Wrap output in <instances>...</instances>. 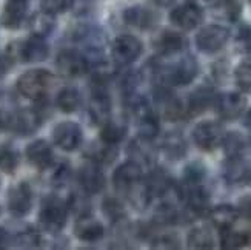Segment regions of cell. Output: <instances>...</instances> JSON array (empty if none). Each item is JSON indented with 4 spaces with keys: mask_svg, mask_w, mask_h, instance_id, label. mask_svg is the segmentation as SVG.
<instances>
[{
    "mask_svg": "<svg viewBox=\"0 0 251 250\" xmlns=\"http://www.w3.org/2000/svg\"><path fill=\"white\" fill-rule=\"evenodd\" d=\"M68 209L74 210L79 216H85L90 213V202L83 194H73L71 201L68 202Z\"/></svg>",
    "mask_w": 251,
    "mask_h": 250,
    "instance_id": "b9f144b4",
    "label": "cell"
},
{
    "mask_svg": "<svg viewBox=\"0 0 251 250\" xmlns=\"http://www.w3.org/2000/svg\"><path fill=\"white\" fill-rule=\"evenodd\" d=\"M187 47V39L179 32L174 31H162L154 40V48L162 56H171V54L180 53Z\"/></svg>",
    "mask_w": 251,
    "mask_h": 250,
    "instance_id": "7402d4cb",
    "label": "cell"
},
{
    "mask_svg": "<svg viewBox=\"0 0 251 250\" xmlns=\"http://www.w3.org/2000/svg\"><path fill=\"white\" fill-rule=\"evenodd\" d=\"M216 110L224 121H236L239 119L247 107V99L241 93H224L216 97Z\"/></svg>",
    "mask_w": 251,
    "mask_h": 250,
    "instance_id": "ba28073f",
    "label": "cell"
},
{
    "mask_svg": "<svg viewBox=\"0 0 251 250\" xmlns=\"http://www.w3.org/2000/svg\"><path fill=\"white\" fill-rule=\"evenodd\" d=\"M28 3L26 0H9L2 13V25L8 29H17L26 20Z\"/></svg>",
    "mask_w": 251,
    "mask_h": 250,
    "instance_id": "ffe728a7",
    "label": "cell"
},
{
    "mask_svg": "<svg viewBox=\"0 0 251 250\" xmlns=\"http://www.w3.org/2000/svg\"><path fill=\"white\" fill-rule=\"evenodd\" d=\"M124 20L129 27L148 29L156 24V14L145 6H131L124 13Z\"/></svg>",
    "mask_w": 251,
    "mask_h": 250,
    "instance_id": "cb8c5ba5",
    "label": "cell"
},
{
    "mask_svg": "<svg viewBox=\"0 0 251 250\" xmlns=\"http://www.w3.org/2000/svg\"><path fill=\"white\" fill-rule=\"evenodd\" d=\"M71 5H73V0H40L42 11L51 16L65 13Z\"/></svg>",
    "mask_w": 251,
    "mask_h": 250,
    "instance_id": "60d3db41",
    "label": "cell"
},
{
    "mask_svg": "<svg viewBox=\"0 0 251 250\" xmlns=\"http://www.w3.org/2000/svg\"><path fill=\"white\" fill-rule=\"evenodd\" d=\"M225 138L224 127L216 121H202L193 130V140L203 151H213L221 147Z\"/></svg>",
    "mask_w": 251,
    "mask_h": 250,
    "instance_id": "3957f363",
    "label": "cell"
},
{
    "mask_svg": "<svg viewBox=\"0 0 251 250\" xmlns=\"http://www.w3.org/2000/svg\"><path fill=\"white\" fill-rule=\"evenodd\" d=\"M48 54H50V48L48 43L45 42V37L34 36V34L25 42H22L17 47V56L24 62H31V63L42 62L48 57Z\"/></svg>",
    "mask_w": 251,
    "mask_h": 250,
    "instance_id": "9a60e30c",
    "label": "cell"
},
{
    "mask_svg": "<svg viewBox=\"0 0 251 250\" xmlns=\"http://www.w3.org/2000/svg\"><path fill=\"white\" fill-rule=\"evenodd\" d=\"M68 218V204L57 196H48L43 199L39 212V222L43 230L50 233L60 232Z\"/></svg>",
    "mask_w": 251,
    "mask_h": 250,
    "instance_id": "7a4b0ae2",
    "label": "cell"
},
{
    "mask_svg": "<svg viewBox=\"0 0 251 250\" xmlns=\"http://www.w3.org/2000/svg\"><path fill=\"white\" fill-rule=\"evenodd\" d=\"M79 184L86 194H97L105 189L106 179L103 171L97 167L96 162H91V164H86L80 168Z\"/></svg>",
    "mask_w": 251,
    "mask_h": 250,
    "instance_id": "2e32d148",
    "label": "cell"
},
{
    "mask_svg": "<svg viewBox=\"0 0 251 250\" xmlns=\"http://www.w3.org/2000/svg\"><path fill=\"white\" fill-rule=\"evenodd\" d=\"M190 3H193V5H196V6H199V8H202L203 9V6H206L210 3V0H188Z\"/></svg>",
    "mask_w": 251,
    "mask_h": 250,
    "instance_id": "f907efd6",
    "label": "cell"
},
{
    "mask_svg": "<svg viewBox=\"0 0 251 250\" xmlns=\"http://www.w3.org/2000/svg\"><path fill=\"white\" fill-rule=\"evenodd\" d=\"M29 28H31L32 34H34V36H40V37L48 36L50 32L52 31V28H54L52 16L48 14V13H43V11H42L40 14H36L29 20Z\"/></svg>",
    "mask_w": 251,
    "mask_h": 250,
    "instance_id": "e575fe53",
    "label": "cell"
},
{
    "mask_svg": "<svg viewBox=\"0 0 251 250\" xmlns=\"http://www.w3.org/2000/svg\"><path fill=\"white\" fill-rule=\"evenodd\" d=\"M137 117V132H139V138L147 139V140H152L157 135H159V119L157 116L151 111V108L148 107V104L145 107H142L140 110L134 114Z\"/></svg>",
    "mask_w": 251,
    "mask_h": 250,
    "instance_id": "44dd1931",
    "label": "cell"
},
{
    "mask_svg": "<svg viewBox=\"0 0 251 250\" xmlns=\"http://www.w3.org/2000/svg\"><path fill=\"white\" fill-rule=\"evenodd\" d=\"M88 156L93 159V162L96 164H111V162L117 158V147L113 144H106L102 142L100 144H93L90 151H88Z\"/></svg>",
    "mask_w": 251,
    "mask_h": 250,
    "instance_id": "1f68e13d",
    "label": "cell"
},
{
    "mask_svg": "<svg viewBox=\"0 0 251 250\" xmlns=\"http://www.w3.org/2000/svg\"><path fill=\"white\" fill-rule=\"evenodd\" d=\"M206 170L199 162H193L187 166L183 171V186H196V184H203Z\"/></svg>",
    "mask_w": 251,
    "mask_h": 250,
    "instance_id": "74e56055",
    "label": "cell"
},
{
    "mask_svg": "<svg viewBox=\"0 0 251 250\" xmlns=\"http://www.w3.org/2000/svg\"><path fill=\"white\" fill-rule=\"evenodd\" d=\"M57 107L63 113H74L79 110V107L82 104V96L77 88L73 86H67V88L60 90L57 94Z\"/></svg>",
    "mask_w": 251,
    "mask_h": 250,
    "instance_id": "f1b7e54d",
    "label": "cell"
},
{
    "mask_svg": "<svg viewBox=\"0 0 251 250\" xmlns=\"http://www.w3.org/2000/svg\"><path fill=\"white\" fill-rule=\"evenodd\" d=\"M74 233L83 243H96L103 238L105 229L100 221L91 218L90 215H85V216H79V220L74 227Z\"/></svg>",
    "mask_w": 251,
    "mask_h": 250,
    "instance_id": "ac0fdd59",
    "label": "cell"
},
{
    "mask_svg": "<svg viewBox=\"0 0 251 250\" xmlns=\"http://www.w3.org/2000/svg\"><path fill=\"white\" fill-rule=\"evenodd\" d=\"M250 241V238L247 233L236 232L231 227L230 229L221 230V246L224 249H241L245 247Z\"/></svg>",
    "mask_w": 251,
    "mask_h": 250,
    "instance_id": "d590c367",
    "label": "cell"
},
{
    "mask_svg": "<svg viewBox=\"0 0 251 250\" xmlns=\"http://www.w3.org/2000/svg\"><path fill=\"white\" fill-rule=\"evenodd\" d=\"M152 3H156L157 6H171L176 0H151Z\"/></svg>",
    "mask_w": 251,
    "mask_h": 250,
    "instance_id": "681fc988",
    "label": "cell"
},
{
    "mask_svg": "<svg viewBox=\"0 0 251 250\" xmlns=\"http://www.w3.org/2000/svg\"><path fill=\"white\" fill-rule=\"evenodd\" d=\"M103 213L110 218L111 221H119L125 218V207L122 202L116 198H106L103 201Z\"/></svg>",
    "mask_w": 251,
    "mask_h": 250,
    "instance_id": "ab89813d",
    "label": "cell"
},
{
    "mask_svg": "<svg viewBox=\"0 0 251 250\" xmlns=\"http://www.w3.org/2000/svg\"><path fill=\"white\" fill-rule=\"evenodd\" d=\"M9 241H11V238L8 235V232L5 229H0V249H5L9 246Z\"/></svg>",
    "mask_w": 251,
    "mask_h": 250,
    "instance_id": "c3c4849f",
    "label": "cell"
},
{
    "mask_svg": "<svg viewBox=\"0 0 251 250\" xmlns=\"http://www.w3.org/2000/svg\"><path fill=\"white\" fill-rule=\"evenodd\" d=\"M222 145H224V150L228 158L242 156L244 150H245V139L242 135L233 132L230 135H225Z\"/></svg>",
    "mask_w": 251,
    "mask_h": 250,
    "instance_id": "8d00e7d4",
    "label": "cell"
},
{
    "mask_svg": "<svg viewBox=\"0 0 251 250\" xmlns=\"http://www.w3.org/2000/svg\"><path fill=\"white\" fill-rule=\"evenodd\" d=\"M245 124H247V127L251 128V110H250L248 114H247V121H245Z\"/></svg>",
    "mask_w": 251,
    "mask_h": 250,
    "instance_id": "db71d44e",
    "label": "cell"
},
{
    "mask_svg": "<svg viewBox=\"0 0 251 250\" xmlns=\"http://www.w3.org/2000/svg\"><path fill=\"white\" fill-rule=\"evenodd\" d=\"M187 243L190 249H213L214 236L208 229H205V227H196V229H193L188 233Z\"/></svg>",
    "mask_w": 251,
    "mask_h": 250,
    "instance_id": "d6a6232c",
    "label": "cell"
},
{
    "mask_svg": "<svg viewBox=\"0 0 251 250\" xmlns=\"http://www.w3.org/2000/svg\"><path fill=\"white\" fill-rule=\"evenodd\" d=\"M150 142H151V140L139 138L137 140H134V142L128 147V155L131 156V161L136 162V164H139L140 167L151 164V161H152V153H151Z\"/></svg>",
    "mask_w": 251,
    "mask_h": 250,
    "instance_id": "f546056e",
    "label": "cell"
},
{
    "mask_svg": "<svg viewBox=\"0 0 251 250\" xmlns=\"http://www.w3.org/2000/svg\"><path fill=\"white\" fill-rule=\"evenodd\" d=\"M230 39V31L221 25H208L202 28L196 36V47L202 53L213 54L222 50Z\"/></svg>",
    "mask_w": 251,
    "mask_h": 250,
    "instance_id": "5b68a950",
    "label": "cell"
},
{
    "mask_svg": "<svg viewBox=\"0 0 251 250\" xmlns=\"http://www.w3.org/2000/svg\"><path fill=\"white\" fill-rule=\"evenodd\" d=\"M239 218V212L231 204H221L210 212V220L214 227L219 230H225L233 227V224Z\"/></svg>",
    "mask_w": 251,
    "mask_h": 250,
    "instance_id": "d4e9b609",
    "label": "cell"
},
{
    "mask_svg": "<svg viewBox=\"0 0 251 250\" xmlns=\"http://www.w3.org/2000/svg\"><path fill=\"white\" fill-rule=\"evenodd\" d=\"M52 83V74L48 70L36 68L24 73L17 79V91L31 101H42Z\"/></svg>",
    "mask_w": 251,
    "mask_h": 250,
    "instance_id": "6da1fadb",
    "label": "cell"
},
{
    "mask_svg": "<svg viewBox=\"0 0 251 250\" xmlns=\"http://www.w3.org/2000/svg\"><path fill=\"white\" fill-rule=\"evenodd\" d=\"M17 243L22 247H37L39 243H40V236L34 229H26V230L19 233Z\"/></svg>",
    "mask_w": 251,
    "mask_h": 250,
    "instance_id": "7bdbcfd3",
    "label": "cell"
},
{
    "mask_svg": "<svg viewBox=\"0 0 251 250\" xmlns=\"http://www.w3.org/2000/svg\"><path fill=\"white\" fill-rule=\"evenodd\" d=\"M237 212H239V216H242V218L251 221V194L241 198L239 205H237Z\"/></svg>",
    "mask_w": 251,
    "mask_h": 250,
    "instance_id": "bcb514c9",
    "label": "cell"
},
{
    "mask_svg": "<svg viewBox=\"0 0 251 250\" xmlns=\"http://www.w3.org/2000/svg\"><path fill=\"white\" fill-rule=\"evenodd\" d=\"M236 83L244 93H251V60L242 62L234 71Z\"/></svg>",
    "mask_w": 251,
    "mask_h": 250,
    "instance_id": "f35d334b",
    "label": "cell"
},
{
    "mask_svg": "<svg viewBox=\"0 0 251 250\" xmlns=\"http://www.w3.org/2000/svg\"><path fill=\"white\" fill-rule=\"evenodd\" d=\"M162 151L171 161H179L187 155V142L180 133L171 132L162 140Z\"/></svg>",
    "mask_w": 251,
    "mask_h": 250,
    "instance_id": "484cf974",
    "label": "cell"
},
{
    "mask_svg": "<svg viewBox=\"0 0 251 250\" xmlns=\"http://www.w3.org/2000/svg\"><path fill=\"white\" fill-rule=\"evenodd\" d=\"M90 116L93 122L97 125H103L111 114V99L108 93L105 91L103 86L97 85L93 90L91 99H90V107H88Z\"/></svg>",
    "mask_w": 251,
    "mask_h": 250,
    "instance_id": "5bb4252c",
    "label": "cell"
},
{
    "mask_svg": "<svg viewBox=\"0 0 251 250\" xmlns=\"http://www.w3.org/2000/svg\"><path fill=\"white\" fill-rule=\"evenodd\" d=\"M26 158L32 166L37 167L39 170H47L52 166L54 162V153L52 148L47 140L39 139L31 142L26 147Z\"/></svg>",
    "mask_w": 251,
    "mask_h": 250,
    "instance_id": "d6986e66",
    "label": "cell"
},
{
    "mask_svg": "<svg viewBox=\"0 0 251 250\" xmlns=\"http://www.w3.org/2000/svg\"><path fill=\"white\" fill-rule=\"evenodd\" d=\"M5 71H6V62L3 59H0V78L5 74Z\"/></svg>",
    "mask_w": 251,
    "mask_h": 250,
    "instance_id": "816d5d0a",
    "label": "cell"
},
{
    "mask_svg": "<svg viewBox=\"0 0 251 250\" xmlns=\"http://www.w3.org/2000/svg\"><path fill=\"white\" fill-rule=\"evenodd\" d=\"M126 135V125L121 121H113V119H108V121L102 125V132H100V140L106 144H113L117 145Z\"/></svg>",
    "mask_w": 251,
    "mask_h": 250,
    "instance_id": "4dcf8cb0",
    "label": "cell"
},
{
    "mask_svg": "<svg viewBox=\"0 0 251 250\" xmlns=\"http://www.w3.org/2000/svg\"><path fill=\"white\" fill-rule=\"evenodd\" d=\"M177 238L173 236V235H163V236H159L157 240L154 241V247L157 249H177L179 244H177Z\"/></svg>",
    "mask_w": 251,
    "mask_h": 250,
    "instance_id": "f6af8a7d",
    "label": "cell"
},
{
    "mask_svg": "<svg viewBox=\"0 0 251 250\" xmlns=\"http://www.w3.org/2000/svg\"><path fill=\"white\" fill-rule=\"evenodd\" d=\"M248 168H250V166L244 161L242 156L228 158L226 164H225V178L228 182H231V184L245 182Z\"/></svg>",
    "mask_w": 251,
    "mask_h": 250,
    "instance_id": "83f0119b",
    "label": "cell"
},
{
    "mask_svg": "<svg viewBox=\"0 0 251 250\" xmlns=\"http://www.w3.org/2000/svg\"><path fill=\"white\" fill-rule=\"evenodd\" d=\"M56 65L59 73L67 76V78H79V76L85 74L90 68L88 57L77 50L62 51L57 56Z\"/></svg>",
    "mask_w": 251,
    "mask_h": 250,
    "instance_id": "8992f818",
    "label": "cell"
},
{
    "mask_svg": "<svg viewBox=\"0 0 251 250\" xmlns=\"http://www.w3.org/2000/svg\"><path fill=\"white\" fill-rule=\"evenodd\" d=\"M19 166V151L9 144L0 145V170L8 173H14Z\"/></svg>",
    "mask_w": 251,
    "mask_h": 250,
    "instance_id": "836d02e7",
    "label": "cell"
},
{
    "mask_svg": "<svg viewBox=\"0 0 251 250\" xmlns=\"http://www.w3.org/2000/svg\"><path fill=\"white\" fill-rule=\"evenodd\" d=\"M144 47L142 42L129 34L119 36L113 43V59L119 65H129L140 57Z\"/></svg>",
    "mask_w": 251,
    "mask_h": 250,
    "instance_id": "52a82bcc",
    "label": "cell"
},
{
    "mask_svg": "<svg viewBox=\"0 0 251 250\" xmlns=\"http://www.w3.org/2000/svg\"><path fill=\"white\" fill-rule=\"evenodd\" d=\"M198 74H199V63L196 62L194 57L185 56L163 71V81L168 85L183 86L191 83Z\"/></svg>",
    "mask_w": 251,
    "mask_h": 250,
    "instance_id": "277c9868",
    "label": "cell"
},
{
    "mask_svg": "<svg viewBox=\"0 0 251 250\" xmlns=\"http://www.w3.org/2000/svg\"><path fill=\"white\" fill-rule=\"evenodd\" d=\"M250 2H251V0H250Z\"/></svg>",
    "mask_w": 251,
    "mask_h": 250,
    "instance_id": "11a10c76",
    "label": "cell"
},
{
    "mask_svg": "<svg viewBox=\"0 0 251 250\" xmlns=\"http://www.w3.org/2000/svg\"><path fill=\"white\" fill-rule=\"evenodd\" d=\"M182 199L187 202L190 213L201 216L208 212L210 209V193L203 187V184H196V186H183Z\"/></svg>",
    "mask_w": 251,
    "mask_h": 250,
    "instance_id": "8fae6325",
    "label": "cell"
},
{
    "mask_svg": "<svg viewBox=\"0 0 251 250\" xmlns=\"http://www.w3.org/2000/svg\"><path fill=\"white\" fill-rule=\"evenodd\" d=\"M52 139L63 151H74L82 144V128L75 122H60L54 127Z\"/></svg>",
    "mask_w": 251,
    "mask_h": 250,
    "instance_id": "9c48e42d",
    "label": "cell"
},
{
    "mask_svg": "<svg viewBox=\"0 0 251 250\" xmlns=\"http://www.w3.org/2000/svg\"><path fill=\"white\" fill-rule=\"evenodd\" d=\"M245 182L248 184V186H251V166H250V168H248V173H247V179H245Z\"/></svg>",
    "mask_w": 251,
    "mask_h": 250,
    "instance_id": "f5cc1de1",
    "label": "cell"
},
{
    "mask_svg": "<svg viewBox=\"0 0 251 250\" xmlns=\"http://www.w3.org/2000/svg\"><path fill=\"white\" fill-rule=\"evenodd\" d=\"M70 176H71V167L68 164H60L52 175V184L54 186H63Z\"/></svg>",
    "mask_w": 251,
    "mask_h": 250,
    "instance_id": "ee69618b",
    "label": "cell"
},
{
    "mask_svg": "<svg viewBox=\"0 0 251 250\" xmlns=\"http://www.w3.org/2000/svg\"><path fill=\"white\" fill-rule=\"evenodd\" d=\"M139 181H142V167L133 161H128L125 164H122L113 175L116 190L124 193H126Z\"/></svg>",
    "mask_w": 251,
    "mask_h": 250,
    "instance_id": "e0dca14e",
    "label": "cell"
},
{
    "mask_svg": "<svg viewBox=\"0 0 251 250\" xmlns=\"http://www.w3.org/2000/svg\"><path fill=\"white\" fill-rule=\"evenodd\" d=\"M8 210L16 218L29 213L32 207V190L26 182H19L8 193Z\"/></svg>",
    "mask_w": 251,
    "mask_h": 250,
    "instance_id": "30bf717a",
    "label": "cell"
},
{
    "mask_svg": "<svg viewBox=\"0 0 251 250\" xmlns=\"http://www.w3.org/2000/svg\"><path fill=\"white\" fill-rule=\"evenodd\" d=\"M203 19V11L202 8L196 6L193 3H185L177 8H174L170 14V20L173 25H176L180 29H194L196 27L201 25V22Z\"/></svg>",
    "mask_w": 251,
    "mask_h": 250,
    "instance_id": "7c38bea8",
    "label": "cell"
},
{
    "mask_svg": "<svg viewBox=\"0 0 251 250\" xmlns=\"http://www.w3.org/2000/svg\"><path fill=\"white\" fill-rule=\"evenodd\" d=\"M214 14L226 22H236L242 14V0H214Z\"/></svg>",
    "mask_w": 251,
    "mask_h": 250,
    "instance_id": "4316f807",
    "label": "cell"
},
{
    "mask_svg": "<svg viewBox=\"0 0 251 250\" xmlns=\"http://www.w3.org/2000/svg\"><path fill=\"white\" fill-rule=\"evenodd\" d=\"M216 101V96L211 86H199L198 90L193 91L191 96L187 101V108H188V114L196 116L201 114L205 110H208V107L213 105Z\"/></svg>",
    "mask_w": 251,
    "mask_h": 250,
    "instance_id": "603a6c76",
    "label": "cell"
},
{
    "mask_svg": "<svg viewBox=\"0 0 251 250\" xmlns=\"http://www.w3.org/2000/svg\"><path fill=\"white\" fill-rule=\"evenodd\" d=\"M241 39L245 43V50L248 54H251V28H245L244 32L241 34Z\"/></svg>",
    "mask_w": 251,
    "mask_h": 250,
    "instance_id": "7dc6e473",
    "label": "cell"
},
{
    "mask_svg": "<svg viewBox=\"0 0 251 250\" xmlns=\"http://www.w3.org/2000/svg\"><path fill=\"white\" fill-rule=\"evenodd\" d=\"M42 113L36 108L31 110H22L14 116H9L8 127H11L16 133L22 136H28L36 133V130L42 125Z\"/></svg>",
    "mask_w": 251,
    "mask_h": 250,
    "instance_id": "4fadbf2b",
    "label": "cell"
}]
</instances>
